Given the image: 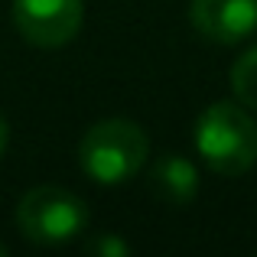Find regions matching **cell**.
<instances>
[{"label":"cell","instance_id":"6da1fadb","mask_svg":"<svg viewBox=\"0 0 257 257\" xmlns=\"http://www.w3.org/2000/svg\"><path fill=\"white\" fill-rule=\"evenodd\" d=\"M195 150L218 176H244L257 163V120L241 101H215L195 120Z\"/></svg>","mask_w":257,"mask_h":257},{"label":"cell","instance_id":"3957f363","mask_svg":"<svg viewBox=\"0 0 257 257\" xmlns=\"http://www.w3.org/2000/svg\"><path fill=\"white\" fill-rule=\"evenodd\" d=\"M17 231L33 244H62L88 228V205L82 195L62 186H36L17 205Z\"/></svg>","mask_w":257,"mask_h":257},{"label":"cell","instance_id":"52a82bcc","mask_svg":"<svg viewBox=\"0 0 257 257\" xmlns=\"http://www.w3.org/2000/svg\"><path fill=\"white\" fill-rule=\"evenodd\" d=\"M231 91H234V101L257 111V46L241 52L238 62L231 65Z\"/></svg>","mask_w":257,"mask_h":257},{"label":"cell","instance_id":"9c48e42d","mask_svg":"<svg viewBox=\"0 0 257 257\" xmlns=\"http://www.w3.org/2000/svg\"><path fill=\"white\" fill-rule=\"evenodd\" d=\"M7 140H10V127H7L4 114H0V157H4V150H7Z\"/></svg>","mask_w":257,"mask_h":257},{"label":"cell","instance_id":"277c9868","mask_svg":"<svg viewBox=\"0 0 257 257\" xmlns=\"http://www.w3.org/2000/svg\"><path fill=\"white\" fill-rule=\"evenodd\" d=\"M13 26L36 49H62L78 36L85 0H13Z\"/></svg>","mask_w":257,"mask_h":257},{"label":"cell","instance_id":"ba28073f","mask_svg":"<svg viewBox=\"0 0 257 257\" xmlns=\"http://www.w3.org/2000/svg\"><path fill=\"white\" fill-rule=\"evenodd\" d=\"M85 251L98 254V257H127V254H131V244H127L124 238H117V234L104 231V234H98V238H88Z\"/></svg>","mask_w":257,"mask_h":257},{"label":"cell","instance_id":"30bf717a","mask_svg":"<svg viewBox=\"0 0 257 257\" xmlns=\"http://www.w3.org/2000/svg\"><path fill=\"white\" fill-rule=\"evenodd\" d=\"M0 257H7V244H4V241H0Z\"/></svg>","mask_w":257,"mask_h":257},{"label":"cell","instance_id":"8992f818","mask_svg":"<svg viewBox=\"0 0 257 257\" xmlns=\"http://www.w3.org/2000/svg\"><path fill=\"white\" fill-rule=\"evenodd\" d=\"M150 189L166 205H189L199 192V170L192 160L179 157V153H163L150 166Z\"/></svg>","mask_w":257,"mask_h":257},{"label":"cell","instance_id":"7a4b0ae2","mask_svg":"<svg viewBox=\"0 0 257 257\" xmlns=\"http://www.w3.org/2000/svg\"><path fill=\"white\" fill-rule=\"evenodd\" d=\"M150 160V137L131 117H107L85 131L78 144V163L88 179L101 186H120L134 179Z\"/></svg>","mask_w":257,"mask_h":257},{"label":"cell","instance_id":"5b68a950","mask_svg":"<svg viewBox=\"0 0 257 257\" xmlns=\"http://www.w3.org/2000/svg\"><path fill=\"white\" fill-rule=\"evenodd\" d=\"M189 23L199 36L218 46H234L254 36L257 30V0H192Z\"/></svg>","mask_w":257,"mask_h":257}]
</instances>
